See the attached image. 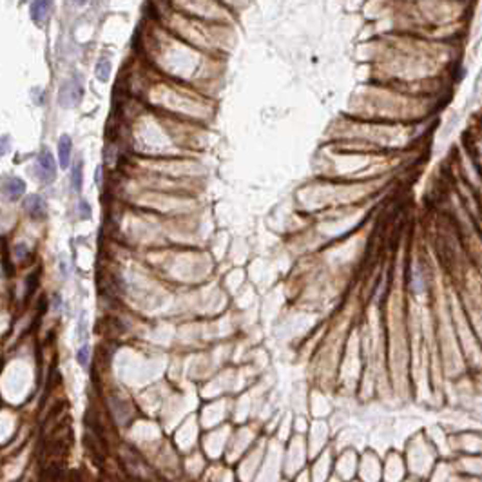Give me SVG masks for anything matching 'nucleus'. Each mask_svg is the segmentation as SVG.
<instances>
[{
    "label": "nucleus",
    "instance_id": "1",
    "mask_svg": "<svg viewBox=\"0 0 482 482\" xmlns=\"http://www.w3.org/2000/svg\"><path fill=\"white\" fill-rule=\"evenodd\" d=\"M82 96H84V89H82V85H80L78 80H67V82L60 87L58 102L62 107L69 109V107L78 105L80 100H82Z\"/></svg>",
    "mask_w": 482,
    "mask_h": 482
},
{
    "label": "nucleus",
    "instance_id": "2",
    "mask_svg": "<svg viewBox=\"0 0 482 482\" xmlns=\"http://www.w3.org/2000/svg\"><path fill=\"white\" fill-rule=\"evenodd\" d=\"M36 169H38V178L45 183L53 181L56 176V162L53 154L49 152L48 147H42L38 152V159H36Z\"/></svg>",
    "mask_w": 482,
    "mask_h": 482
},
{
    "label": "nucleus",
    "instance_id": "3",
    "mask_svg": "<svg viewBox=\"0 0 482 482\" xmlns=\"http://www.w3.org/2000/svg\"><path fill=\"white\" fill-rule=\"evenodd\" d=\"M53 9L51 0H33L31 2V18L36 26H44L49 20Z\"/></svg>",
    "mask_w": 482,
    "mask_h": 482
},
{
    "label": "nucleus",
    "instance_id": "4",
    "mask_svg": "<svg viewBox=\"0 0 482 482\" xmlns=\"http://www.w3.org/2000/svg\"><path fill=\"white\" fill-rule=\"evenodd\" d=\"M24 192H26V183L20 178H16V176H11V178H8L4 181V194L8 196V199H11V201L18 199L20 196H24Z\"/></svg>",
    "mask_w": 482,
    "mask_h": 482
},
{
    "label": "nucleus",
    "instance_id": "5",
    "mask_svg": "<svg viewBox=\"0 0 482 482\" xmlns=\"http://www.w3.org/2000/svg\"><path fill=\"white\" fill-rule=\"evenodd\" d=\"M71 151H73V142L67 134H62L58 140V159H60V167L67 169L71 164Z\"/></svg>",
    "mask_w": 482,
    "mask_h": 482
},
{
    "label": "nucleus",
    "instance_id": "6",
    "mask_svg": "<svg viewBox=\"0 0 482 482\" xmlns=\"http://www.w3.org/2000/svg\"><path fill=\"white\" fill-rule=\"evenodd\" d=\"M24 207L26 211L29 212V214L33 216V218H44L45 216V211H48V207H45V201L40 196H28L24 201Z\"/></svg>",
    "mask_w": 482,
    "mask_h": 482
},
{
    "label": "nucleus",
    "instance_id": "7",
    "mask_svg": "<svg viewBox=\"0 0 482 482\" xmlns=\"http://www.w3.org/2000/svg\"><path fill=\"white\" fill-rule=\"evenodd\" d=\"M71 187L76 192L82 191V159H78L71 167Z\"/></svg>",
    "mask_w": 482,
    "mask_h": 482
},
{
    "label": "nucleus",
    "instance_id": "8",
    "mask_svg": "<svg viewBox=\"0 0 482 482\" xmlns=\"http://www.w3.org/2000/svg\"><path fill=\"white\" fill-rule=\"evenodd\" d=\"M96 78L100 80V82H107L109 76H111V62H109L107 58H102L96 64Z\"/></svg>",
    "mask_w": 482,
    "mask_h": 482
},
{
    "label": "nucleus",
    "instance_id": "9",
    "mask_svg": "<svg viewBox=\"0 0 482 482\" xmlns=\"http://www.w3.org/2000/svg\"><path fill=\"white\" fill-rule=\"evenodd\" d=\"M76 361L82 368L89 366V347H82L78 350V355H76Z\"/></svg>",
    "mask_w": 482,
    "mask_h": 482
},
{
    "label": "nucleus",
    "instance_id": "10",
    "mask_svg": "<svg viewBox=\"0 0 482 482\" xmlns=\"http://www.w3.org/2000/svg\"><path fill=\"white\" fill-rule=\"evenodd\" d=\"M91 205L85 199H80V218L82 219H91Z\"/></svg>",
    "mask_w": 482,
    "mask_h": 482
},
{
    "label": "nucleus",
    "instance_id": "11",
    "mask_svg": "<svg viewBox=\"0 0 482 482\" xmlns=\"http://www.w3.org/2000/svg\"><path fill=\"white\" fill-rule=\"evenodd\" d=\"M6 152H8V136L2 138V154H6Z\"/></svg>",
    "mask_w": 482,
    "mask_h": 482
},
{
    "label": "nucleus",
    "instance_id": "12",
    "mask_svg": "<svg viewBox=\"0 0 482 482\" xmlns=\"http://www.w3.org/2000/svg\"><path fill=\"white\" fill-rule=\"evenodd\" d=\"M75 2H76V4H80V6H82V4H85L87 0H75Z\"/></svg>",
    "mask_w": 482,
    "mask_h": 482
},
{
    "label": "nucleus",
    "instance_id": "13",
    "mask_svg": "<svg viewBox=\"0 0 482 482\" xmlns=\"http://www.w3.org/2000/svg\"><path fill=\"white\" fill-rule=\"evenodd\" d=\"M24 2H26V0H24Z\"/></svg>",
    "mask_w": 482,
    "mask_h": 482
}]
</instances>
